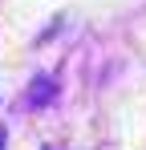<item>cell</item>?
I'll list each match as a JSON object with an SVG mask.
<instances>
[{"mask_svg": "<svg viewBox=\"0 0 146 150\" xmlns=\"http://www.w3.org/2000/svg\"><path fill=\"white\" fill-rule=\"evenodd\" d=\"M0 150H4V130H0Z\"/></svg>", "mask_w": 146, "mask_h": 150, "instance_id": "cell-1", "label": "cell"}]
</instances>
